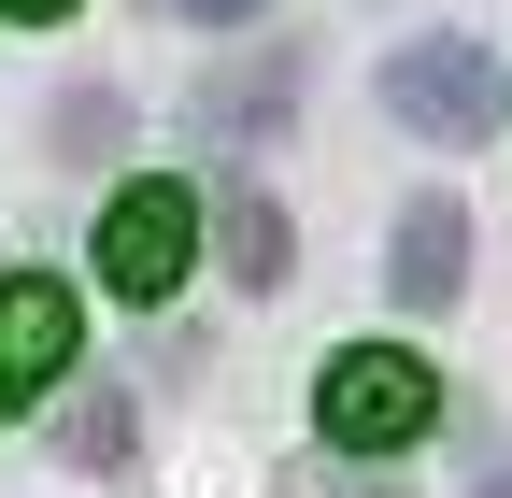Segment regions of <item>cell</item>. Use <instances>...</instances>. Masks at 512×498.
Instances as JSON below:
<instances>
[{"label": "cell", "mask_w": 512, "mask_h": 498, "mask_svg": "<svg viewBox=\"0 0 512 498\" xmlns=\"http://www.w3.org/2000/svg\"><path fill=\"white\" fill-rule=\"evenodd\" d=\"M57 399V385H43ZM128 456V399L114 385H72V399H57V470H114Z\"/></svg>", "instance_id": "cell-6"}, {"label": "cell", "mask_w": 512, "mask_h": 498, "mask_svg": "<svg viewBox=\"0 0 512 498\" xmlns=\"http://www.w3.org/2000/svg\"><path fill=\"white\" fill-rule=\"evenodd\" d=\"M114 143H128L114 86H72V100H57V157H114Z\"/></svg>", "instance_id": "cell-8"}, {"label": "cell", "mask_w": 512, "mask_h": 498, "mask_svg": "<svg viewBox=\"0 0 512 498\" xmlns=\"http://www.w3.org/2000/svg\"><path fill=\"white\" fill-rule=\"evenodd\" d=\"M456 271H470V228H456V200H413V214H399V257H384V285H399L413 314H427V299H456Z\"/></svg>", "instance_id": "cell-5"}, {"label": "cell", "mask_w": 512, "mask_h": 498, "mask_svg": "<svg viewBox=\"0 0 512 498\" xmlns=\"http://www.w3.org/2000/svg\"><path fill=\"white\" fill-rule=\"evenodd\" d=\"M57 370H72V285L15 271V285H0V413H29Z\"/></svg>", "instance_id": "cell-4"}, {"label": "cell", "mask_w": 512, "mask_h": 498, "mask_svg": "<svg viewBox=\"0 0 512 498\" xmlns=\"http://www.w3.org/2000/svg\"><path fill=\"white\" fill-rule=\"evenodd\" d=\"M185 257H200V200H185V185H128L100 214V285L114 299H171Z\"/></svg>", "instance_id": "cell-3"}, {"label": "cell", "mask_w": 512, "mask_h": 498, "mask_svg": "<svg viewBox=\"0 0 512 498\" xmlns=\"http://www.w3.org/2000/svg\"><path fill=\"white\" fill-rule=\"evenodd\" d=\"M384 114H399L413 143H498L512 86H498L484 43H399V57H384Z\"/></svg>", "instance_id": "cell-1"}, {"label": "cell", "mask_w": 512, "mask_h": 498, "mask_svg": "<svg viewBox=\"0 0 512 498\" xmlns=\"http://www.w3.org/2000/svg\"><path fill=\"white\" fill-rule=\"evenodd\" d=\"M0 15H29V29H57V15H72V0H0Z\"/></svg>", "instance_id": "cell-10"}, {"label": "cell", "mask_w": 512, "mask_h": 498, "mask_svg": "<svg viewBox=\"0 0 512 498\" xmlns=\"http://www.w3.org/2000/svg\"><path fill=\"white\" fill-rule=\"evenodd\" d=\"M484 498H512V456H498V470H484Z\"/></svg>", "instance_id": "cell-11"}, {"label": "cell", "mask_w": 512, "mask_h": 498, "mask_svg": "<svg viewBox=\"0 0 512 498\" xmlns=\"http://www.w3.org/2000/svg\"><path fill=\"white\" fill-rule=\"evenodd\" d=\"M157 15H200V29H228V15H256V0H157Z\"/></svg>", "instance_id": "cell-9"}, {"label": "cell", "mask_w": 512, "mask_h": 498, "mask_svg": "<svg viewBox=\"0 0 512 498\" xmlns=\"http://www.w3.org/2000/svg\"><path fill=\"white\" fill-rule=\"evenodd\" d=\"M427 413H441V370H427V356H399V342H356V356H328V442H356V456H399Z\"/></svg>", "instance_id": "cell-2"}, {"label": "cell", "mask_w": 512, "mask_h": 498, "mask_svg": "<svg viewBox=\"0 0 512 498\" xmlns=\"http://www.w3.org/2000/svg\"><path fill=\"white\" fill-rule=\"evenodd\" d=\"M214 242H228L242 285H285V214L256 200V185H228V200H214Z\"/></svg>", "instance_id": "cell-7"}]
</instances>
